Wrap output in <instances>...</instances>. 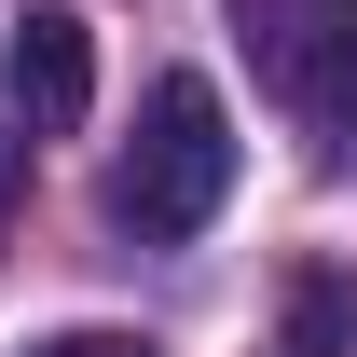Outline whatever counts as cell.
<instances>
[{
  "label": "cell",
  "instance_id": "1",
  "mask_svg": "<svg viewBox=\"0 0 357 357\" xmlns=\"http://www.w3.org/2000/svg\"><path fill=\"white\" fill-rule=\"evenodd\" d=\"M220 192H234V110H220L206 69H165L137 137H124V165H110V220L137 248H178V234L220 220Z\"/></svg>",
  "mask_w": 357,
  "mask_h": 357
},
{
  "label": "cell",
  "instance_id": "2",
  "mask_svg": "<svg viewBox=\"0 0 357 357\" xmlns=\"http://www.w3.org/2000/svg\"><path fill=\"white\" fill-rule=\"evenodd\" d=\"M248 55L303 124H357V0H248Z\"/></svg>",
  "mask_w": 357,
  "mask_h": 357
},
{
  "label": "cell",
  "instance_id": "3",
  "mask_svg": "<svg viewBox=\"0 0 357 357\" xmlns=\"http://www.w3.org/2000/svg\"><path fill=\"white\" fill-rule=\"evenodd\" d=\"M0 83H14V137H69L96 110V28L69 0H28L14 42H0Z\"/></svg>",
  "mask_w": 357,
  "mask_h": 357
},
{
  "label": "cell",
  "instance_id": "4",
  "mask_svg": "<svg viewBox=\"0 0 357 357\" xmlns=\"http://www.w3.org/2000/svg\"><path fill=\"white\" fill-rule=\"evenodd\" d=\"M289 357H357V275H330V261L289 275Z\"/></svg>",
  "mask_w": 357,
  "mask_h": 357
},
{
  "label": "cell",
  "instance_id": "5",
  "mask_svg": "<svg viewBox=\"0 0 357 357\" xmlns=\"http://www.w3.org/2000/svg\"><path fill=\"white\" fill-rule=\"evenodd\" d=\"M42 357H151L137 330H69V344H42Z\"/></svg>",
  "mask_w": 357,
  "mask_h": 357
},
{
  "label": "cell",
  "instance_id": "6",
  "mask_svg": "<svg viewBox=\"0 0 357 357\" xmlns=\"http://www.w3.org/2000/svg\"><path fill=\"white\" fill-rule=\"evenodd\" d=\"M14 206H28V137H0V234H14Z\"/></svg>",
  "mask_w": 357,
  "mask_h": 357
}]
</instances>
